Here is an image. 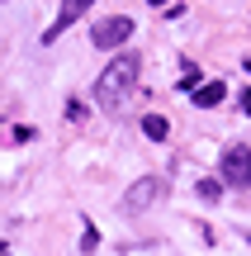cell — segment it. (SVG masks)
Wrapping results in <instances>:
<instances>
[{
  "mask_svg": "<svg viewBox=\"0 0 251 256\" xmlns=\"http://www.w3.org/2000/svg\"><path fill=\"white\" fill-rule=\"evenodd\" d=\"M90 5H95V0H62V14H57V24L47 28V43H52V38H62V28H71Z\"/></svg>",
  "mask_w": 251,
  "mask_h": 256,
  "instance_id": "5",
  "label": "cell"
},
{
  "mask_svg": "<svg viewBox=\"0 0 251 256\" xmlns=\"http://www.w3.org/2000/svg\"><path fill=\"white\" fill-rule=\"evenodd\" d=\"M142 133H147L152 142H161V138L171 133V119H161V114H142Z\"/></svg>",
  "mask_w": 251,
  "mask_h": 256,
  "instance_id": "7",
  "label": "cell"
},
{
  "mask_svg": "<svg viewBox=\"0 0 251 256\" xmlns=\"http://www.w3.org/2000/svg\"><path fill=\"white\" fill-rule=\"evenodd\" d=\"M223 185H237V190H251V152L247 147H228L223 152Z\"/></svg>",
  "mask_w": 251,
  "mask_h": 256,
  "instance_id": "3",
  "label": "cell"
},
{
  "mask_svg": "<svg viewBox=\"0 0 251 256\" xmlns=\"http://www.w3.org/2000/svg\"><path fill=\"white\" fill-rule=\"evenodd\" d=\"M195 86H199V72H195V66L185 62V76H180V90H195Z\"/></svg>",
  "mask_w": 251,
  "mask_h": 256,
  "instance_id": "9",
  "label": "cell"
},
{
  "mask_svg": "<svg viewBox=\"0 0 251 256\" xmlns=\"http://www.w3.org/2000/svg\"><path fill=\"white\" fill-rule=\"evenodd\" d=\"M128 38H133V19H128V14H104L100 24L90 28V43H95V48H104V52L123 48Z\"/></svg>",
  "mask_w": 251,
  "mask_h": 256,
  "instance_id": "2",
  "label": "cell"
},
{
  "mask_svg": "<svg viewBox=\"0 0 251 256\" xmlns=\"http://www.w3.org/2000/svg\"><path fill=\"white\" fill-rule=\"evenodd\" d=\"M223 95H228V86H223V81H204V86H195V104H199V110H214Z\"/></svg>",
  "mask_w": 251,
  "mask_h": 256,
  "instance_id": "6",
  "label": "cell"
},
{
  "mask_svg": "<svg viewBox=\"0 0 251 256\" xmlns=\"http://www.w3.org/2000/svg\"><path fill=\"white\" fill-rule=\"evenodd\" d=\"M138 72H142L138 52H119V57H114V62L100 72V86H95V104H100L104 114L123 110V104H128V95H133V86H138Z\"/></svg>",
  "mask_w": 251,
  "mask_h": 256,
  "instance_id": "1",
  "label": "cell"
},
{
  "mask_svg": "<svg viewBox=\"0 0 251 256\" xmlns=\"http://www.w3.org/2000/svg\"><path fill=\"white\" fill-rule=\"evenodd\" d=\"M223 194V180H199V200H218Z\"/></svg>",
  "mask_w": 251,
  "mask_h": 256,
  "instance_id": "8",
  "label": "cell"
},
{
  "mask_svg": "<svg viewBox=\"0 0 251 256\" xmlns=\"http://www.w3.org/2000/svg\"><path fill=\"white\" fill-rule=\"evenodd\" d=\"M247 72H251V62H247Z\"/></svg>",
  "mask_w": 251,
  "mask_h": 256,
  "instance_id": "12",
  "label": "cell"
},
{
  "mask_svg": "<svg viewBox=\"0 0 251 256\" xmlns=\"http://www.w3.org/2000/svg\"><path fill=\"white\" fill-rule=\"evenodd\" d=\"M242 110H247V114H251V90H247V95H242Z\"/></svg>",
  "mask_w": 251,
  "mask_h": 256,
  "instance_id": "10",
  "label": "cell"
},
{
  "mask_svg": "<svg viewBox=\"0 0 251 256\" xmlns=\"http://www.w3.org/2000/svg\"><path fill=\"white\" fill-rule=\"evenodd\" d=\"M147 5H157V10H161V5H166V0H147Z\"/></svg>",
  "mask_w": 251,
  "mask_h": 256,
  "instance_id": "11",
  "label": "cell"
},
{
  "mask_svg": "<svg viewBox=\"0 0 251 256\" xmlns=\"http://www.w3.org/2000/svg\"><path fill=\"white\" fill-rule=\"evenodd\" d=\"M161 194H166V180H161V176H142V180L123 194V209H128V214H142V209H152Z\"/></svg>",
  "mask_w": 251,
  "mask_h": 256,
  "instance_id": "4",
  "label": "cell"
}]
</instances>
